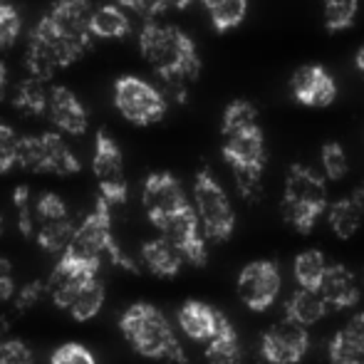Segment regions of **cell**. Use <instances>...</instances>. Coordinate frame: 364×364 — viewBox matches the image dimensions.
<instances>
[{
	"label": "cell",
	"mask_w": 364,
	"mask_h": 364,
	"mask_svg": "<svg viewBox=\"0 0 364 364\" xmlns=\"http://www.w3.org/2000/svg\"><path fill=\"white\" fill-rule=\"evenodd\" d=\"M166 95L134 75H124L114 82V107L132 124H156L166 114Z\"/></svg>",
	"instance_id": "cell-9"
},
{
	"label": "cell",
	"mask_w": 364,
	"mask_h": 364,
	"mask_svg": "<svg viewBox=\"0 0 364 364\" xmlns=\"http://www.w3.org/2000/svg\"><path fill=\"white\" fill-rule=\"evenodd\" d=\"M325 8V25L330 33H340L347 30L357 18L360 10V0H322Z\"/></svg>",
	"instance_id": "cell-32"
},
{
	"label": "cell",
	"mask_w": 364,
	"mask_h": 364,
	"mask_svg": "<svg viewBox=\"0 0 364 364\" xmlns=\"http://www.w3.org/2000/svg\"><path fill=\"white\" fill-rule=\"evenodd\" d=\"M201 3L218 33L238 28L248 15V0H201Z\"/></svg>",
	"instance_id": "cell-28"
},
{
	"label": "cell",
	"mask_w": 364,
	"mask_h": 364,
	"mask_svg": "<svg viewBox=\"0 0 364 364\" xmlns=\"http://www.w3.org/2000/svg\"><path fill=\"white\" fill-rule=\"evenodd\" d=\"M10 263L5 258H0V280H5V278H13V273H10Z\"/></svg>",
	"instance_id": "cell-45"
},
{
	"label": "cell",
	"mask_w": 364,
	"mask_h": 364,
	"mask_svg": "<svg viewBox=\"0 0 364 364\" xmlns=\"http://www.w3.org/2000/svg\"><path fill=\"white\" fill-rule=\"evenodd\" d=\"M8 327H10V320L8 317H0V345L8 340Z\"/></svg>",
	"instance_id": "cell-46"
},
{
	"label": "cell",
	"mask_w": 364,
	"mask_h": 364,
	"mask_svg": "<svg viewBox=\"0 0 364 364\" xmlns=\"http://www.w3.org/2000/svg\"><path fill=\"white\" fill-rule=\"evenodd\" d=\"M191 3H193V0H164L166 10H186Z\"/></svg>",
	"instance_id": "cell-43"
},
{
	"label": "cell",
	"mask_w": 364,
	"mask_h": 364,
	"mask_svg": "<svg viewBox=\"0 0 364 364\" xmlns=\"http://www.w3.org/2000/svg\"><path fill=\"white\" fill-rule=\"evenodd\" d=\"M35 216H38V223H45V220H60L68 218V203L58 196V193L48 191L35 201Z\"/></svg>",
	"instance_id": "cell-36"
},
{
	"label": "cell",
	"mask_w": 364,
	"mask_h": 364,
	"mask_svg": "<svg viewBox=\"0 0 364 364\" xmlns=\"http://www.w3.org/2000/svg\"><path fill=\"white\" fill-rule=\"evenodd\" d=\"M87 53V48L82 50L80 43L65 38L55 23L50 20V15H43L40 23L35 25V30L30 33V43L25 50V70L30 77L48 82L53 80L55 73H60L63 68H70L73 63Z\"/></svg>",
	"instance_id": "cell-3"
},
{
	"label": "cell",
	"mask_w": 364,
	"mask_h": 364,
	"mask_svg": "<svg viewBox=\"0 0 364 364\" xmlns=\"http://www.w3.org/2000/svg\"><path fill=\"white\" fill-rule=\"evenodd\" d=\"M206 360L208 364H245L238 332H235V327L230 325V320L225 315H220L216 335L208 340Z\"/></svg>",
	"instance_id": "cell-23"
},
{
	"label": "cell",
	"mask_w": 364,
	"mask_h": 364,
	"mask_svg": "<svg viewBox=\"0 0 364 364\" xmlns=\"http://www.w3.org/2000/svg\"><path fill=\"white\" fill-rule=\"evenodd\" d=\"M330 362L332 364H364V342L350 330H340L330 340Z\"/></svg>",
	"instance_id": "cell-30"
},
{
	"label": "cell",
	"mask_w": 364,
	"mask_h": 364,
	"mask_svg": "<svg viewBox=\"0 0 364 364\" xmlns=\"http://www.w3.org/2000/svg\"><path fill=\"white\" fill-rule=\"evenodd\" d=\"M290 92L305 107H330L337 100V85L320 65H302L290 77Z\"/></svg>",
	"instance_id": "cell-16"
},
{
	"label": "cell",
	"mask_w": 364,
	"mask_h": 364,
	"mask_svg": "<svg viewBox=\"0 0 364 364\" xmlns=\"http://www.w3.org/2000/svg\"><path fill=\"white\" fill-rule=\"evenodd\" d=\"M50 119L60 132L73 136H82L90 127V117H87L85 105L80 102V97L68 87H53L50 90Z\"/></svg>",
	"instance_id": "cell-17"
},
{
	"label": "cell",
	"mask_w": 364,
	"mask_h": 364,
	"mask_svg": "<svg viewBox=\"0 0 364 364\" xmlns=\"http://www.w3.org/2000/svg\"><path fill=\"white\" fill-rule=\"evenodd\" d=\"M48 15L65 38L75 40V43H80L87 50L92 48V43H95V35H92L95 5L90 0H55L50 5Z\"/></svg>",
	"instance_id": "cell-15"
},
{
	"label": "cell",
	"mask_w": 364,
	"mask_h": 364,
	"mask_svg": "<svg viewBox=\"0 0 364 364\" xmlns=\"http://www.w3.org/2000/svg\"><path fill=\"white\" fill-rule=\"evenodd\" d=\"M322 297H325L327 307L335 310H345V307H355L360 302V288H357V278L352 275L350 268L335 263L327 268L325 278H322L320 288H317Z\"/></svg>",
	"instance_id": "cell-18"
},
{
	"label": "cell",
	"mask_w": 364,
	"mask_h": 364,
	"mask_svg": "<svg viewBox=\"0 0 364 364\" xmlns=\"http://www.w3.org/2000/svg\"><path fill=\"white\" fill-rule=\"evenodd\" d=\"M285 310H288L290 320H295V322H300V325L310 327V325H315V322H320L322 317H325L327 302H325V297H322L317 290L300 288V290H295L288 297V305H285Z\"/></svg>",
	"instance_id": "cell-25"
},
{
	"label": "cell",
	"mask_w": 364,
	"mask_h": 364,
	"mask_svg": "<svg viewBox=\"0 0 364 364\" xmlns=\"http://www.w3.org/2000/svg\"><path fill=\"white\" fill-rule=\"evenodd\" d=\"M65 250L80 255V258H87V260H102V253H107L114 265L129 270V273H139L136 263L119 248V245H117L114 235H112V201H107L102 193L95 203V211L77 225L73 243H70Z\"/></svg>",
	"instance_id": "cell-5"
},
{
	"label": "cell",
	"mask_w": 364,
	"mask_h": 364,
	"mask_svg": "<svg viewBox=\"0 0 364 364\" xmlns=\"http://www.w3.org/2000/svg\"><path fill=\"white\" fill-rule=\"evenodd\" d=\"M327 220L337 238H352L364 225V183L357 186L347 198L332 203Z\"/></svg>",
	"instance_id": "cell-19"
},
{
	"label": "cell",
	"mask_w": 364,
	"mask_h": 364,
	"mask_svg": "<svg viewBox=\"0 0 364 364\" xmlns=\"http://www.w3.org/2000/svg\"><path fill=\"white\" fill-rule=\"evenodd\" d=\"M355 65H357V70H360V73H364V48L360 50V53H357Z\"/></svg>",
	"instance_id": "cell-47"
},
{
	"label": "cell",
	"mask_w": 364,
	"mask_h": 364,
	"mask_svg": "<svg viewBox=\"0 0 364 364\" xmlns=\"http://www.w3.org/2000/svg\"><path fill=\"white\" fill-rule=\"evenodd\" d=\"M327 268H330V263H327L325 253L315 248L302 250L295 258V263H292V273H295L297 285H300V288H310V290L320 288Z\"/></svg>",
	"instance_id": "cell-27"
},
{
	"label": "cell",
	"mask_w": 364,
	"mask_h": 364,
	"mask_svg": "<svg viewBox=\"0 0 364 364\" xmlns=\"http://www.w3.org/2000/svg\"><path fill=\"white\" fill-rule=\"evenodd\" d=\"M102 305H105V285L100 283V278H90L70 292L63 310H68L77 322H87L102 310Z\"/></svg>",
	"instance_id": "cell-22"
},
{
	"label": "cell",
	"mask_w": 364,
	"mask_h": 364,
	"mask_svg": "<svg viewBox=\"0 0 364 364\" xmlns=\"http://www.w3.org/2000/svg\"><path fill=\"white\" fill-rule=\"evenodd\" d=\"M258 124V112L250 102H243V100H235L225 107L223 112V136L228 134H235V132H243V129H250V127Z\"/></svg>",
	"instance_id": "cell-31"
},
{
	"label": "cell",
	"mask_w": 364,
	"mask_h": 364,
	"mask_svg": "<svg viewBox=\"0 0 364 364\" xmlns=\"http://www.w3.org/2000/svg\"><path fill=\"white\" fill-rule=\"evenodd\" d=\"M141 260L154 275L159 278H173L178 275L183 265V253L171 243L168 238H154V240H146L144 248H141Z\"/></svg>",
	"instance_id": "cell-21"
},
{
	"label": "cell",
	"mask_w": 364,
	"mask_h": 364,
	"mask_svg": "<svg viewBox=\"0 0 364 364\" xmlns=\"http://www.w3.org/2000/svg\"><path fill=\"white\" fill-rule=\"evenodd\" d=\"M75 223L68 218L60 220H45V223H38V245L45 248L48 253H63L70 243H73L75 235Z\"/></svg>",
	"instance_id": "cell-29"
},
{
	"label": "cell",
	"mask_w": 364,
	"mask_h": 364,
	"mask_svg": "<svg viewBox=\"0 0 364 364\" xmlns=\"http://www.w3.org/2000/svg\"><path fill=\"white\" fill-rule=\"evenodd\" d=\"M48 292V280H30L25 283L20 290H15L13 302H15V310L18 312H28L35 302H40V297Z\"/></svg>",
	"instance_id": "cell-39"
},
{
	"label": "cell",
	"mask_w": 364,
	"mask_h": 364,
	"mask_svg": "<svg viewBox=\"0 0 364 364\" xmlns=\"http://www.w3.org/2000/svg\"><path fill=\"white\" fill-rule=\"evenodd\" d=\"M13 295H15V283H13V278L0 280V302H8Z\"/></svg>",
	"instance_id": "cell-42"
},
{
	"label": "cell",
	"mask_w": 364,
	"mask_h": 364,
	"mask_svg": "<svg viewBox=\"0 0 364 364\" xmlns=\"http://www.w3.org/2000/svg\"><path fill=\"white\" fill-rule=\"evenodd\" d=\"M218 322H220V312L213 310L206 302L188 300V302H183L181 310H178V325H181V330L196 342L211 340L218 330Z\"/></svg>",
	"instance_id": "cell-20"
},
{
	"label": "cell",
	"mask_w": 364,
	"mask_h": 364,
	"mask_svg": "<svg viewBox=\"0 0 364 364\" xmlns=\"http://www.w3.org/2000/svg\"><path fill=\"white\" fill-rule=\"evenodd\" d=\"M18 149L20 136L15 134L13 127L0 122V173H8L18 164Z\"/></svg>",
	"instance_id": "cell-35"
},
{
	"label": "cell",
	"mask_w": 364,
	"mask_h": 364,
	"mask_svg": "<svg viewBox=\"0 0 364 364\" xmlns=\"http://www.w3.org/2000/svg\"><path fill=\"white\" fill-rule=\"evenodd\" d=\"M223 159L233 168L235 183L243 198L253 201L260 193V178L265 168V139L260 127L228 134L223 141Z\"/></svg>",
	"instance_id": "cell-6"
},
{
	"label": "cell",
	"mask_w": 364,
	"mask_h": 364,
	"mask_svg": "<svg viewBox=\"0 0 364 364\" xmlns=\"http://www.w3.org/2000/svg\"><path fill=\"white\" fill-rule=\"evenodd\" d=\"M5 87H8V68L5 63H0V97L5 95Z\"/></svg>",
	"instance_id": "cell-44"
},
{
	"label": "cell",
	"mask_w": 364,
	"mask_h": 364,
	"mask_svg": "<svg viewBox=\"0 0 364 364\" xmlns=\"http://www.w3.org/2000/svg\"><path fill=\"white\" fill-rule=\"evenodd\" d=\"M141 203H144V211L154 225H159L161 220H166L168 216L188 206L181 183L168 171H156L146 178L144 191H141Z\"/></svg>",
	"instance_id": "cell-14"
},
{
	"label": "cell",
	"mask_w": 364,
	"mask_h": 364,
	"mask_svg": "<svg viewBox=\"0 0 364 364\" xmlns=\"http://www.w3.org/2000/svg\"><path fill=\"white\" fill-rule=\"evenodd\" d=\"M117 5H122L124 10H134L136 15H141L144 20H154L156 15L166 13L164 0H114Z\"/></svg>",
	"instance_id": "cell-41"
},
{
	"label": "cell",
	"mask_w": 364,
	"mask_h": 364,
	"mask_svg": "<svg viewBox=\"0 0 364 364\" xmlns=\"http://www.w3.org/2000/svg\"><path fill=\"white\" fill-rule=\"evenodd\" d=\"M13 203L18 208V228L25 238H33L35 235V206L30 201V188L28 186H18L13 191Z\"/></svg>",
	"instance_id": "cell-34"
},
{
	"label": "cell",
	"mask_w": 364,
	"mask_h": 364,
	"mask_svg": "<svg viewBox=\"0 0 364 364\" xmlns=\"http://www.w3.org/2000/svg\"><path fill=\"white\" fill-rule=\"evenodd\" d=\"M139 48L144 60L164 82L166 100L186 102L188 85L201 73V58L193 40L176 25L146 20L139 33Z\"/></svg>",
	"instance_id": "cell-1"
},
{
	"label": "cell",
	"mask_w": 364,
	"mask_h": 364,
	"mask_svg": "<svg viewBox=\"0 0 364 364\" xmlns=\"http://www.w3.org/2000/svg\"><path fill=\"white\" fill-rule=\"evenodd\" d=\"M92 171L100 183V191L107 201H112V206L127 201V173H124V156L122 149L112 139L107 132H97L95 139V159H92Z\"/></svg>",
	"instance_id": "cell-10"
},
{
	"label": "cell",
	"mask_w": 364,
	"mask_h": 364,
	"mask_svg": "<svg viewBox=\"0 0 364 364\" xmlns=\"http://www.w3.org/2000/svg\"><path fill=\"white\" fill-rule=\"evenodd\" d=\"M0 3H5V0H0Z\"/></svg>",
	"instance_id": "cell-49"
},
{
	"label": "cell",
	"mask_w": 364,
	"mask_h": 364,
	"mask_svg": "<svg viewBox=\"0 0 364 364\" xmlns=\"http://www.w3.org/2000/svg\"><path fill=\"white\" fill-rule=\"evenodd\" d=\"M119 330L127 337L132 347L141 357L149 360H166L173 364H186V352H183L178 337L173 335L171 325L164 317L161 310H156L149 302H136L122 315Z\"/></svg>",
	"instance_id": "cell-2"
},
{
	"label": "cell",
	"mask_w": 364,
	"mask_h": 364,
	"mask_svg": "<svg viewBox=\"0 0 364 364\" xmlns=\"http://www.w3.org/2000/svg\"><path fill=\"white\" fill-rule=\"evenodd\" d=\"M50 105V92L43 87V80L38 77H28L15 87L13 107L25 117H40L48 112Z\"/></svg>",
	"instance_id": "cell-26"
},
{
	"label": "cell",
	"mask_w": 364,
	"mask_h": 364,
	"mask_svg": "<svg viewBox=\"0 0 364 364\" xmlns=\"http://www.w3.org/2000/svg\"><path fill=\"white\" fill-rule=\"evenodd\" d=\"M18 166L35 173H58L70 176L80 171V159L68 146V141L55 132L40 136H23L18 149Z\"/></svg>",
	"instance_id": "cell-8"
},
{
	"label": "cell",
	"mask_w": 364,
	"mask_h": 364,
	"mask_svg": "<svg viewBox=\"0 0 364 364\" xmlns=\"http://www.w3.org/2000/svg\"><path fill=\"white\" fill-rule=\"evenodd\" d=\"M53 364H97L95 355L87 350L85 345H77V342H68V345L58 347L53 352Z\"/></svg>",
	"instance_id": "cell-38"
},
{
	"label": "cell",
	"mask_w": 364,
	"mask_h": 364,
	"mask_svg": "<svg viewBox=\"0 0 364 364\" xmlns=\"http://www.w3.org/2000/svg\"><path fill=\"white\" fill-rule=\"evenodd\" d=\"M193 203H196V213L201 218L203 233L216 243H223L233 235L235 228V211L228 201V193L216 181L208 168H201L193 181Z\"/></svg>",
	"instance_id": "cell-7"
},
{
	"label": "cell",
	"mask_w": 364,
	"mask_h": 364,
	"mask_svg": "<svg viewBox=\"0 0 364 364\" xmlns=\"http://www.w3.org/2000/svg\"><path fill=\"white\" fill-rule=\"evenodd\" d=\"M310 350V335L300 322L285 320L275 322L260 342V355L268 364H297Z\"/></svg>",
	"instance_id": "cell-11"
},
{
	"label": "cell",
	"mask_w": 364,
	"mask_h": 364,
	"mask_svg": "<svg viewBox=\"0 0 364 364\" xmlns=\"http://www.w3.org/2000/svg\"><path fill=\"white\" fill-rule=\"evenodd\" d=\"M327 211V186L322 176L302 164H292L285 178L283 216L300 233H310Z\"/></svg>",
	"instance_id": "cell-4"
},
{
	"label": "cell",
	"mask_w": 364,
	"mask_h": 364,
	"mask_svg": "<svg viewBox=\"0 0 364 364\" xmlns=\"http://www.w3.org/2000/svg\"><path fill=\"white\" fill-rule=\"evenodd\" d=\"M0 364H33V350L23 340H5L0 345Z\"/></svg>",
	"instance_id": "cell-40"
},
{
	"label": "cell",
	"mask_w": 364,
	"mask_h": 364,
	"mask_svg": "<svg viewBox=\"0 0 364 364\" xmlns=\"http://www.w3.org/2000/svg\"><path fill=\"white\" fill-rule=\"evenodd\" d=\"M156 228L161 230L164 238H168L181 250L186 263L206 265L208 250L201 235V218H198L196 208H193L191 203H188L186 208H181V211H176L173 216H168L166 220H161Z\"/></svg>",
	"instance_id": "cell-13"
},
{
	"label": "cell",
	"mask_w": 364,
	"mask_h": 364,
	"mask_svg": "<svg viewBox=\"0 0 364 364\" xmlns=\"http://www.w3.org/2000/svg\"><path fill=\"white\" fill-rule=\"evenodd\" d=\"M20 35V13L8 3H0V50H8Z\"/></svg>",
	"instance_id": "cell-37"
},
{
	"label": "cell",
	"mask_w": 364,
	"mask_h": 364,
	"mask_svg": "<svg viewBox=\"0 0 364 364\" xmlns=\"http://www.w3.org/2000/svg\"><path fill=\"white\" fill-rule=\"evenodd\" d=\"M280 270L273 260H253L238 275V295L245 307L263 312L280 295Z\"/></svg>",
	"instance_id": "cell-12"
},
{
	"label": "cell",
	"mask_w": 364,
	"mask_h": 364,
	"mask_svg": "<svg viewBox=\"0 0 364 364\" xmlns=\"http://www.w3.org/2000/svg\"><path fill=\"white\" fill-rule=\"evenodd\" d=\"M322 168H325L327 178H332V181H340V178L347 176L350 161H347V154H345V149H342V144L327 141V144L322 146Z\"/></svg>",
	"instance_id": "cell-33"
},
{
	"label": "cell",
	"mask_w": 364,
	"mask_h": 364,
	"mask_svg": "<svg viewBox=\"0 0 364 364\" xmlns=\"http://www.w3.org/2000/svg\"><path fill=\"white\" fill-rule=\"evenodd\" d=\"M3 230H5V220H3V216H0V235H3Z\"/></svg>",
	"instance_id": "cell-48"
},
{
	"label": "cell",
	"mask_w": 364,
	"mask_h": 364,
	"mask_svg": "<svg viewBox=\"0 0 364 364\" xmlns=\"http://www.w3.org/2000/svg\"><path fill=\"white\" fill-rule=\"evenodd\" d=\"M132 33V23L129 15L124 13L122 5H117L114 0L112 3H105L100 8H95V15H92V35L100 40H122Z\"/></svg>",
	"instance_id": "cell-24"
}]
</instances>
